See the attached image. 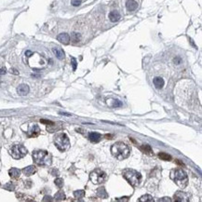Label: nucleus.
Here are the masks:
<instances>
[{"label": "nucleus", "instance_id": "1a4fd4ad", "mask_svg": "<svg viewBox=\"0 0 202 202\" xmlns=\"http://www.w3.org/2000/svg\"><path fill=\"white\" fill-rule=\"evenodd\" d=\"M29 91H30L29 86L26 85V84H21L17 88V93L20 96H26L29 93Z\"/></svg>", "mask_w": 202, "mask_h": 202}, {"label": "nucleus", "instance_id": "b1692460", "mask_svg": "<svg viewBox=\"0 0 202 202\" xmlns=\"http://www.w3.org/2000/svg\"><path fill=\"white\" fill-rule=\"evenodd\" d=\"M74 196L75 198L77 199H81L85 196V191L84 190H77L74 192Z\"/></svg>", "mask_w": 202, "mask_h": 202}, {"label": "nucleus", "instance_id": "412c9836", "mask_svg": "<svg viewBox=\"0 0 202 202\" xmlns=\"http://www.w3.org/2000/svg\"><path fill=\"white\" fill-rule=\"evenodd\" d=\"M70 40H71L73 43H78L79 41L81 40V35L79 33L77 32H73L71 34V36H70Z\"/></svg>", "mask_w": 202, "mask_h": 202}, {"label": "nucleus", "instance_id": "e433bc0d", "mask_svg": "<svg viewBox=\"0 0 202 202\" xmlns=\"http://www.w3.org/2000/svg\"><path fill=\"white\" fill-rule=\"evenodd\" d=\"M60 115H63V116H71L72 115L69 114V113H65V112H60L59 113Z\"/></svg>", "mask_w": 202, "mask_h": 202}, {"label": "nucleus", "instance_id": "f704fd0d", "mask_svg": "<svg viewBox=\"0 0 202 202\" xmlns=\"http://www.w3.org/2000/svg\"><path fill=\"white\" fill-rule=\"evenodd\" d=\"M116 201H128L129 200V196H124L123 199H116Z\"/></svg>", "mask_w": 202, "mask_h": 202}, {"label": "nucleus", "instance_id": "7c9ffc66", "mask_svg": "<svg viewBox=\"0 0 202 202\" xmlns=\"http://www.w3.org/2000/svg\"><path fill=\"white\" fill-rule=\"evenodd\" d=\"M72 5L74 7H78L81 5V0H73L72 1Z\"/></svg>", "mask_w": 202, "mask_h": 202}, {"label": "nucleus", "instance_id": "4468645a", "mask_svg": "<svg viewBox=\"0 0 202 202\" xmlns=\"http://www.w3.org/2000/svg\"><path fill=\"white\" fill-rule=\"evenodd\" d=\"M102 135L98 132H91L88 134V139L91 143H99L101 141Z\"/></svg>", "mask_w": 202, "mask_h": 202}, {"label": "nucleus", "instance_id": "a211bd4d", "mask_svg": "<svg viewBox=\"0 0 202 202\" xmlns=\"http://www.w3.org/2000/svg\"><path fill=\"white\" fill-rule=\"evenodd\" d=\"M109 19L112 22H118L120 20V14L118 13V11L116 10H113L109 13Z\"/></svg>", "mask_w": 202, "mask_h": 202}, {"label": "nucleus", "instance_id": "f8f14e48", "mask_svg": "<svg viewBox=\"0 0 202 202\" xmlns=\"http://www.w3.org/2000/svg\"><path fill=\"white\" fill-rule=\"evenodd\" d=\"M22 172H23V174L26 175V176H31L33 174H35V173L36 172V168L35 166H28L26 168H24L22 170Z\"/></svg>", "mask_w": 202, "mask_h": 202}, {"label": "nucleus", "instance_id": "393cba45", "mask_svg": "<svg viewBox=\"0 0 202 202\" xmlns=\"http://www.w3.org/2000/svg\"><path fill=\"white\" fill-rule=\"evenodd\" d=\"M158 157H160L162 160H165V161H169L171 159V157L170 156V155H168L167 153H164V152H161L158 154Z\"/></svg>", "mask_w": 202, "mask_h": 202}, {"label": "nucleus", "instance_id": "ea45409f", "mask_svg": "<svg viewBox=\"0 0 202 202\" xmlns=\"http://www.w3.org/2000/svg\"><path fill=\"white\" fill-rule=\"evenodd\" d=\"M51 173H52L53 176H57V175H58V171H57V170H53Z\"/></svg>", "mask_w": 202, "mask_h": 202}, {"label": "nucleus", "instance_id": "39448f33", "mask_svg": "<svg viewBox=\"0 0 202 202\" xmlns=\"http://www.w3.org/2000/svg\"><path fill=\"white\" fill-rule=\"evenodd\" d=\"M54 144L60 151L64 152L70 146V141L65 133H59L54 137Z\"/></svg>", "mask_w": 202, "mask_h": 202}, {"label": "nucleus", "instance_id": "c9c22d12", "mask_svg": "<svg viewBox=\"0 0 202 202\" xmlns=\"http://www.w3.org/2000/svg\"><path fill=\"white\" fill-rule=\"evenodd\" d=\"M7 73V69L3 67V68H0V75H5Z\"/></svg>", "mask_w": 202, "mask_h": 202}, {"label": "nucleus", "instance_id": "9d476101", "mask_svg": "<svg viewBox=\"0 0 202 202\" xmlns=\"http://www.w3.org/2000/svg\"><path fill=\"white\" fill-rule=\"evenodd\" d=\"M39 133H40L39 127L37 125H34V126L31 127L29 130H28L27 135L29 136V137H31V138H35V137H37V136L39 135Z\"/></svg>", "mask_w": 202, "mask_h": 202}, {"label": "nucleus", "instance_id": "473e14b6", "mask_svg": "<svg viewBox=\"0 0 202 202\" xmlns=\"http://www.w3.org/2000/svg\"><path fill=\"white\" fill-rule=\"evenodd\" d=\"M9 72H10L11 74H13V75H19V71H18L17 69H15V68H11Z\"/></svg>", "mask_w": 202, "mask_h": 202}, {"label": "nucleus", "instance_id": "20e7f679", "mask_svg": "<svg viewBox=\"0 0 202 202\" xmlns=\"http://www.w3.org/2000/svg\"><path fill=\"white\" fill-rule=\"evenodd\" d=\"M123 177L128 181L130 185L134 187L138 186L140 185L141 181H142V175L135 170H131V169H126L123 171Z\"/></svg>", "mask_w": 202, "mask_h": 202}, {"label": "nucleus", "instance_id": "f3484780", "mask_svg": "<svg viewBox=\"0 0 202 202\" xmlns=\"http://www.w3.org/2000/svg\"><path fill=\"white\" fill-rule=\"evenodd\" d=\"M96 195H97V196H99L100 199H107L108 198V193L106 192L105 188L103 186L99 187V188L97 189Z\"/></svg>", "mask_w": 202, "mask_h": 202}, {"label": "nucleus", "instance_id": "9b49d317", "mask_svg": "<svg viewBox=\"0 0 202 202\" xmlns=\"http://www.w3.org/2000/svg\"><path fill=\"white\" fill-rule=\"evenodd\" d=\"M57 39L63 45H68L70 43V36L66 33H62V34L58 35Z\"/></svg>", "mask_w": 202, "mask_h": 202}, {"label": "nucleus", "instance_id": "72a5a7b5", "mask_svg": "<svg viewBox=\"0 0 202 202\" xmlns=\"http://www.w3.org/2000/svg\"><path fill=\"white\" fill-rule=\"evenodd\" d=\"M181 58L180 57H176V58H174V60H173V62H174L176 64H179V63H181Z\"/></svg>", "mask_w": 202, "mask_h": 202}, {"label": "nucleus", "instance_id": "0eeeda50", "mask_svg": "<svg viewBox=\"0 0 202 202\" xmlns=\"http://www.w3.org/2000/svg\"><path fill=\"white\" fill-rule=\"evenodd\" d=\"M9 154L10 156L15 158V159H21L22 157H24L27 154V149L21 144H16L13 145L11 149L9 150Z\"/></svg>", "mask_w": 202, "mask_h": 202}, {"label": "nucleus", "instance_id": "dca6fc26", "mask_svg": "<svg viewBox=\"0 0 202 202\" xmlns=\"http://www.w3.org/2000/svg\"><path fill=\"white\" fill-rule=\"evenodd\" d=\"M8 174L12 179H18V178L21 176V171L17 168H11L10 170L8 171Z\"/></svg>", "mask_w": 202, "mask_h": 202}, {"label": "nucleus", "instance_id": "7ed1b4c3", "mask_svg": "<svg viewBox=\"0 0 202 202\" xmlns=\"http://www.w3.org/2000/svg\"><path fill=\"white\" fill-rule=\"evenodd\" d=\"M171 178L174 181L175 184L181 187V188H185L188 184V177L185 171H184L181 169H176L173 170L171 172Z\"/></svg>", "mask_w": 202, "mask_h": 202}, {"label": "nucleus", "instance_id": "bb28decb", "mask_svg": "<svg viewBox=\"0 0 202 202\" xmlns=\"http://www.w3.org/2000/svg\"><path fill=\"white\" fill-rule=\"evenodd\" d=\"M54 182H55L56 186L59 187V188H62V187L63 186V180L62 179V178H57V179L54 181Z\"/></svg>", "mask_w": 202, "mask_h": 202}, {"label": "nucleus", "instance_id": "c756f323", "mask_svg": "<svg viewBox=\"0 0 202 202\" xmlns=\"http://www.w3.org/2000/svg\"><path fill=\"white\" fill-rule=\"evenodd\" d=\"M41 123L43 124H46V125H54V122L50 121V120H46V119H41L40 120Z\"/></svg>", "mask_w": 202, "mask_h": 202}, {"label": "nucleus", "instance_id": "2f4dec72", "mask_svg": "<svg viewBox=\"0 0 202 202\" xmlns=\"http://www.w3.org/2000/svg\"><path fill=\"white\" fill-rule=\"evenodd\" d=\"M53 200V199L51 198V196H44V199H43V201H52Z\"/></svg>", "mask_w": 202, "mask_h": 202}, {"label": "nucleus", "instance_id": "2eb2a0df", "mask_svg": "<svg viewBox=\"0 0 202 202\" xmlns=\"http://www.w3.org/2000/svg\"><path fill=\"white\" fill-rule=\"evenodd\" d=\"M126 7L130 11H134L138 8V3L135 0H128L126 3Z\"/></svg>", "mask_w": 202, "mask_h": 202}, {"label": "nucleus", "instance_id": "4be33fe9", "mask_svg": "<svg viewBox=\"0 0 202 202\" xmlns=\"http://www.w3.org/2000/svg\"><path fill=\"white\" fill-rule=\"evenodd\" d=\"M54 199L57 200V201L64 200L65 199V194L63 193V191H62V190L58 191L57 193L55 194V196H54Z\"/></svg>", "mask_w": 202, "mask_h": 202}, {"label": "nucleus", "instance_id": "58836bf2", "mask_svg": "<svg viewBox=\"0 0 202 202\" xmlns=\"http://www.w3.org/2000/svg\"><path fill=\"white\" fill-rule=\"evenodd\" d=\"M158 201H171V199H168V198H164V199H158Z\"/></svg>", "mask_w": 202, "mask_h": 202}, {"label": "nucleus", "instance_id": "aec40b11", "mask_svg": "<svg viewBox=\"0 0 202 202\" xmlns=\"http://www.w3.org/2000/svg\"><path fill=\"white\" fill-rule=\"evenodd\" d=\"M153 82H154L155 87H156L157 88H158V90H159V88H162L163 86H164V80H163V78L159 77H155L154 80H153Z\"/></svg>", "mask_w": 202, "mask_h": 202}, {"label": "nucleus", "instance_id": "a878e982", "mask_svg": "<svg viewBox=\"0 0 202 202\" xmlns=\"http://www.w3.org/2000/svg\"><path fill=\"white\" fill-rule=\"evenodd\" d=\"M4 188L8 190V191H14V189H15V185H14V184H12V182H8V184H6L4 185Z\"/></svg>", "mask_w": 202, "mask_h": 202}, {"label": "nucleus", "instance_id": "6ab92c4d", "mask_svg": "<svg viewBox=\"0 0 202 202\" xmlns=\"http://www.w3.org/2000/svg\"><path fill=\"white\" fill-rule=\"evenodd\" d=\"M141 150H142L144 154L148 155V156H154V152L149 144H143L142 146H141Z\"/></svg>", "mask_w": 202, "mask_h": 202}, {"label": "nucleus", "instance_id": "5701e85b", "mask_svg": "<svg viewBox=\"0 0 202 202\" xmlns=\"http://www.w3.org/2000/svg\"><path fill=\"white\" fill-rule=\"evenodd\" d=\"M140 202H152L154 201V199H153V196L151 195H143L142 196L141 198L138 199Z\"/></svg>", "mask_w": 202, "mask_h": 202}, {"label": "nucleus", "instance_id": "ddd939ff", "mask_svg": "<svg viewBox=\"0 0 202 202\" xmlns=\"http://www.w3.org/2000/svg\"><path fill=\"white\" fill-rule=\"evenodd\" d=\"M52 51H53L54 55L59 60H63L64 59V52H63V50L61 49V48H59V47H54V48L52 49Z\"/></svg>", "mask_w": 202, "mask_h": 202}, {"label": "nucleus", "instance_id": "4c0bfd02", "mask_svg": "<svg viewBox=\"0 0 202 202\" xmlns=\"http://www.w3.org/2000/svg\"><path fill=\"white\" fill-rule=\"evenodd\" d=\"M25 55L27 56V57H30V56L33 55V52H32V51H30V50H27L26 52H25Z\"/></svg>", "mask_w": 202, "mask_h": 202}, {"label": "nucleus", "instance_id": "f03ea898", "mask_svg": "<svg viewBox=\"0 0 202 202\" xmlns=\"http://www.w3.org/2000/svg\"><path fill=\"white\" fill-rule=\"evenodd\" d=\"M33 159L39 166H49L51 164V155L45 150H36L33 152Z\"/></svg>", "mask_w": 202, "mask_h": 202}, {"label": "nucleus", "instance_id": "f257e3e1", "mask_svg": "<svg viewBox=\"0 0 202 202\" xmlns=\"http://www.w3.org/2000/svg\"><path fill=\"white\" fill-rule=\"evenodd\" d=\"M111 153L118 160H123V159L129 157L130 154V149L125 143L117 142L112 145Z\"/></svg>", "mask_w": 202, "mask_h": 202}, {"label": "nucleus", "instance_id": "c85d7f7f", "mask_svg": "<svg viewBox=\"0 0 202 202\" xmlns=\"http://www.w3.org/2000/svg\"><path fill=\"white\" fill-rule=\"evenodd\" d=\"M71 63H72V65H73V70H74V71H76V69H77V60L72 57V58H71Z\"/></svg>", "mask_w": 202, "mask_h": 202}, {"label": "nucleus", "instance_id": "6e6552de", "mask_svg": "<svg viewBox=\"0 0 202 202\" xmlns=\"http://www.w3.org/2000/svg\"><path fill=\"white\" fill-rule=\"evenodd\" d=\"M174 201L177 202H187L189 201V195L182 191H177L174 194Z\"/></svg>", "mask_w": 202, "mask_h": 202}, {"label": "nucleus", "instance_id": "cd10ccee", "mask_svg": "<svg viewBox=\"0 0 202 202\" xmlns=\"http://www.w3.org/2000/svg\"><path fill=\"white\" fill-rule=\"evenodd\" d=\"M112 101H113V103L111 104V106H112V107L116 108V107H120V106H122V102H121L120 101H118V100H112Z\"/></svg>", "mask_w": 202, "mask_h": 202}, {"label": "nucleus", "instance_id": "423d86ee", "mask_svg": "<svg viewBox=\"0 0 202 202\" xmlns=\"http://www.w3.org/2000/svg\"><path fill=\"white\" fill-rule=\"evenodd\" d=\"M90 179L94 185H100L107 180V175L104 171H102L100 169H96V170L91 172Z\"/></svg>", "mask_w": 202, "mask_h": 202}]
</instances>
